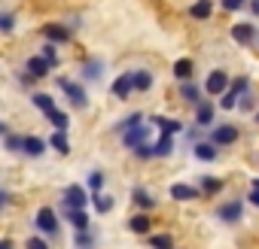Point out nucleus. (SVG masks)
Returning <instances> with one entry per match:
<instances>
[{
  "label": "nucleus",
  "instance_id": "17",
  "mask_svg": "<svg viewBox=\"0 0 259 249\" xmlns=\"http://www.w3.org/2000/svg\"><path fill=\"white\" fill-rule=\"evenodd\" d=\"M177 97H180V103L195 106V103H198L201 97H207V94H204V88H201L198 79H186V82H177Z\"/></svg>",
  "mask_w": 259,
  "mask_h": 249
},
{
  "label": "nucleus",
  "instance_id": "9",
  "mask_svg": "<svg viewBox=\"0 0 259 249\" xmlns=\"http://www.w3.org/2000/svg\"><path fill=\"white\" fill-rule=\"evenodd\" d=\"M229 37H232L235 46L250 49V46L259 43V28H256V22H235V25L229 28Z\"/></svg>",
  "mask_w": 259,
  "mask_h": 249
},
{
  "label": "nucleus",
  "instance_id": "44",
  "mask_svg": "<svg viewBox=\"0 0 259 249\" xmlns=\"http://www.w3.org/2000/svg\"><path fill=\"white\" fill-rule=\"evenodd\" d=\"M16 82H19L22 88H31V91H34V85H37V79H34L31 73H25V70H19V73H16Z\"/></svg>",
  "mask_w": 259,
  "mask_h": 249
},
{
  "label": "nucleus",
  "instance_id": "19",
  "mask_svg": "<svg viewBox=\"0 0 259 249\" xmlns=\"http://www.w3.org/2000/svg\"><path fill=\"white\" fill-rule=\"evenodd\" d=\"M195 70H198V64H195V58H189V55H180V58L171 61V76H174L177 82L195 79Z\"/></svg>",
  "mask_w": 259,
  "mask_h": 249
},
{
  "label": "nucleus",
  "instance_id": "18",
  "mask_svg": "<svg viewBox=\"0 0 259 249\" xmlns=\"http://www.w3.org/2000/svg\"><path fill=\"white\" fill-rule=\"evenodd\" d=\"M189 152H192V158H195V161H201V164H213V161L220 158V152H223V149H217L207 137H201V140L189 143Z\"/></svg>",
  "mask_w": 259,
  "mask_h": 249
},
{
  "label": "nucleus",
  "instance_id": "26",
  "mask_svg": "<svg viewBox=\"0 0 259 249\" xmlns=\"http://www.w3.org/2000/svg\"><path fill=\"white\" fill-rule=\"evenodd\" d=\"M28 100H31V106L37 109V112H49V109H55L58 106V100H55V94L52 91H43V88H34L31 94H28Z\"/></svg>",
  "mask_w": 259,
  "mask_h": 249
},
{
  "label": "nucleus",
  "instance_id": "1",
  "mask_svg": "<svg viewBox=\"0 0 259 249\" xmlns=\"http://www.w3.org/2000/svg\"><path fill=\"white\" fill-rule=\"evenodd\" d=\"M55 88L64 94V100L73 112H85L92 106V94L85 91V82H79L73 76H55Z\"/></svg>",
  "mask_w": 259,
  "mask_h": 249
},
{
  "label": "nucleus",
  "instance_id": "29",
  "mask_svg": "<svg viewBox=\"0 0 259 249\" xmlns=\"http://www.w3.org/2000/svg\"><path fill=\"white\" fill-rule=\"evenodd\" d=\"M144 243H147L150 249H174V246H177V237H174L171 231H150V234L144 237Z\"/></svg>",
  "mask_w": 259,
  "mask_h": 249
},
{
  "label": "nucleus",
  "instance_id": "40",
  "mask_svg": "<svg viewBox=\"0 0 259 249\" xmlns=\"http://www.w3.org/2000/svg\"><path fill=\"white\" fill-rule=\"evenodd\" d=\"M132 155H135L138 161H153V158H156V155H153V140H147V143L135 146V149H132Z\"/></svg>",
  "mask_w": 259,
  "mask_h": 249
},
{
  "label": "nucleus",
  "instance_id": "14",
  "mask_svg": "<svg viewBox=\"0 0 259 249\" xmlns=\"http://www.w3.org/2000/svg\"><path fill=\"white\" fill-rule=\"evenodd\" d=\"M46 152H49L46 137H40V134H22V158L37 161V158H43Z\"/></svg>",
  "mask_w": 259,
  "mask_h": 249
},
{
  "label": "nucleus",
  "instance_id": "25",
  "mask_svg": "<svg viewBox=\"0 0 259 249\" xmlns=\"http://www.w3.org/2000/svg\"><path fill=\"white\" fill-rule=\"evenodd\" d=\"M186 13H189L192 22H210L213 13H217V4H213V0H192Z\"/></svg>",
  "mask_w": 259,
  "mask_h": 249
},
{
  "label": "nucleus",
  "instance_id": "45",
  "mask_svg": "<svg viewBox=\"0 0 259 249\" xmlns=\"http://www.w3.org/2000/svg\"><path fill=\"white\" fill-rule=\"evenodd\" d=\"M247 204L259 210V189H250V192H247Z\"/></svg>",
  "mask_w": 259,
  "mask_h": 249
},
{
  "label": "nucleus",
  "instance_id": "41",
  "mask_svg": "<svg viewBox=\"0 0 259 249\" xmlns=\"http://www.w3.org/2000/svg\"><path fill=\"white\" fill-rule=\"evenodd\" d=\"M25 249H52V240H46L43 234H31L25 237Z\"/></svg>",
  "mask_w": 259,
  "mask_h": 249
},
{
  "label": "nucleus",
  "instance_id": "8",
  "mask_svg": "<svg viewBox=\"0 0 259 249\" xmlns=\"http://www.w3.org/2000/svg\"><path fill=\"white\" fill-rule=\"evenodd\" d=\"M217 112H220L217 100H213V97H201V100L192 106V125H195V128H201V131H207L210 125L217 121Z\"/></svg>",
  "mask_w": 259,
  "mask_h": 249
},
{
  "label": "nucleus",
  "instance_id": "22",
  "mask_svg": "<svg viewBox=\"0 0 259 249\" xmlns=\"http://www.w3.org/2000/svg\"><path fill=\"white\" fill-rule=\"evenodd\" d=\"M150 125H153V128H159V134H174V137L186 131V125L180 118H171V115H162V112L150 115Z\"/></svg>",
  "mask_w": 259,
  "mask_h": 249
},
{
  "label": "nucleus",
  "instance_id": "2",
  "mask_svg": "<svg viewBox=\"0 0 259 249\" xmlns=\"http://www.w3.org/2000/svg\"><path fill=\"white\" fill-rule=\"evenodd\" d=\"M204 137H207L217 149H232V146L241 140V128H238L235 121H213Z\"/></svg>",
  "mask_w": 259,
  "mask_h": 249
},
{
  "label": "nucleus",
  "instance_id": "7",
  "mask_svg": "<svg viewBox=\"0 0 259 249\" xmlns=\"http://www.w3.org/2000/svg\"><path fill=\"white\" fill-rule=\"evenodd\" d=\"M89 204H92V195L85 185L70 182L61 189V210H89Z\"/></svg>",
  "mask_w": 259,
  "mask_h": 249
},
{
  "label": "nucleus",
  "instance_id": "20",
  "mask_svg": "<svg viewBox=\"0 0 259 249\" xmlns=\"http://www.w3.org/2000/svg\"><path fill=\"white\" fill-rule=\"evenodd\" d=\"M132 85H135V94H150L156 85V73L150 67H132Z\"/></svg>",
  "mask_w": 259,
  "mask_h": 249
},
{
  "label": "nucleus",
  "instance_id": "43",
  "mask_svg": "<svg viewBox=\"0 0 259 249\" xmlns=\"http://www.w3.org/2000/svg\"><path fill=\"white\" fill-rule=\"evenodd\" d=\"M238 109L241 112H256V94L253 91H244L241 100H238Z\"/></svg>",
  "mask_w": 259,
  "mask_h": 249
},
{
  "label": "nucleus",
  "instance_id": "50",
  "mask_svg": "<svg viewBox=\"0 0 259 249\" xmlns=\"http://www.w3.org/2000/svg\"><path fill=\"white\" fill-rule=\"evenodd\" d=\"M174 249H177V246H174Z\"/></svg>",
  "mask_w": 259,
  "mask_h": 249
},
{
  "label": "nucleus",
  "instance_id": "24",
  "mask_svg": "<svg viewBox=\"0 0 259 249\" xmlns=\"http://www.w3.org/2000/svg\"><path fill=\"white\" fill-rule=\"evenodd\" d=\"M46 143H49V149L55 152V155H70L73 152V143H70V131H49V137H46Z\"/></svg>",
  "mask_w": 259,
  "mask_h": 249
},
{
  "label": "nucleus",
  "instance_id": "34",
  "mask_svg": "<svg viewBox=\"0 0 259 249\" xmlns=\"http://www.w3.org/2000/svg\"><path fill=\"white\" fill-rule=\"evenodd\" d=\"M92 207H95L98 216H110L116 210V198L107 195V192H98V195H92Z\"/></svg>",
  "mask_w": 259,
  "mask_h": 249
},
{
  "label": "nucleus",
  "instance_id": "42",
  "mask_svg": "<svg viewBox=\"0 0 259 249\" xmlns=\"http://www.w3.org/2000/svg\"><path fill=\"white\" fill-rule=\"evenodd\" d=\"M247 4H250V0H220V10L229 13V16H235V13L247 10Z\"/></svg>",
  "mask_w": 259,
  "mask_h": 249
},
{
  "label": "nucleus",
  "instance_id": "23",
  "mask_svg": "<svg viewBox=\"0 0 259 249\" xmlns=\"http://www.w3.org/2000/svg\"><path fill=\"white\" fill-rule=\"evenodd\" d=\"M125 228L132 231L135 237H147V234L153 231V216H150V213H144V210H135V216H128Z\"/></svg>",
  "mask_w": 259,
  "mask_h": 249
},
{
  "label": "nucleus",
  "instance_id": "15",
  "mask_svg": "<svg viewBox=\"0 0 259 249\" xmlns=\"http://www.w3.org/2000/svg\"><path fill=\"white\" fill-rule=\"evenodd\" d=\"M132 204H135V210H144V213H153L156 207H159V201H156V195H153V189H147V185H132Z\"/></svg>",
  "mask_w": 259,
  "mask_h": 249
},
{
  "label": "nucleus",
  "instance_id": "33",
  "mask_svg": "<svg viewBox=\"0 0 259 249\" xmlns=\"http://www.w3.org/2000/svg\"><path fill=\"white\" fill-rule=\"evenodd\" d=\"M85 189L89 195H98V192H107V173L101 167H92L89 176H85Z\"/></svg>",
  "mask_w": 259,
  "mask_h": 249
},
{
  "label": "nucleus",
  "instance_id": "10",
  "mask_svg": "<svg viewBox=\"0 0 259 249\" xmlns=\"http://www.w3.org/2000/svg\"><path fill=\"white\" fill-rule=\"evenodd\" d=\"M229 82H232V73L226 70V67H213L210 73H207V79L201 82V88H204V94L207 97H220V94H226V88H229Z\"/></svg>",
  "mask_w": 259,
  "mask_h": 249
},
{
  "label": "nucleus",
  "instance_id": "37",
  "mask_svg": "<svg viewBox=\"0 0 259 249\" xmlns=\"http://www.w3.org/2000/svg\"><path fill=\"white\" fill-rule=\"evenodd\" d=\"M0 146H4V152H10V155H22V134H4L0 137Z\"/></svg>",
  "mask_w": 259,
  "mask_h": 249
},
{
  "label": "nucleus",
  "instance_id": "46",
  "mask_svg": "<svg viewBox=\"0 0 259 249\" xmlns=\"http://www.w3.org/2000/svg\"><path fill=\"white\" fill-rule=\"evenodd\" d=\"M0 249H16V240L7 234V237H0Z\"/></svg>",
  "mask_w": 259,
  "mask_h": 249
},
{
  "label": "nucleus",
  "instance_id": "35",
  "mask_svg": "<svg viewBox=\"0 0 259 249\" xmlns=\"http://www.w3.org/2000/svg\"><path fill=\"white\" fill-rule=\"evenodd\" d=\"M19 31V16L13 10H0V37H13Z\"/></svg>",
  "mask_w": 259,
  "mask_h": 249
},
{
  "label": "nucleus",
  "instance_id": "4",
  "mask_svg": "<svg viewBox=\"0 0 259 249\" xmlns=\"http://www.w3.org/2000/svg\"><path fill=\"white\" fill-rule=\"evenodd\" d=\"M104 76H107V61H104V58L89 55V58L79 61V70H76V79H79V82L98 85V82H104Z\"/></svg>",
  "mask_w": 259,
  "mask_h": 249
},
{
  "label": "nucleus",
  "instance_id": "12",
  "mask_svg": "<svg viewBox=\"0 0 259 249\" xmlns=\"http://www.w3.org/2000/svg\"><path fill=\"white\" fill-rule=\"evenodd\" d=\"M168 198H171L174 204H195V201H201L204 195L198 192L195 182H171V185H168Z\"/></svg>",
  "mask_w": 259,
  "mask_h": 249
},
{
  "label": "nucleus",
  "instance_id": "32",
  "mask_svg": "<svg viewBox=\"0 0 259 249\" xmlns=\"http://www.w3.org/2000/svg\"><path fill=\"white\" fill-rule=\"evenodd\" d=\"M147 118V112H141V109H132V112H125L116 125H113V134H122V131H128V128H135V125H141Z\"/></svg>",
  "mask_w": 259,
  "mask_h": 249
},
{
  "label": "nucleus",
  "instance_id": "49",
  "mask_svg": "<svg viewBox=\"0 0 259 249\" xmlns=\"http://www.w3.org/2000/svg\"><path fill=\"white\" fill-rule=\"evenodd\" d=\"M256 125H259V109H256Z\"/></svg>",
  "mask_w": 259,
  "mask_h": 249
},
{
  "label": "nucleus",
  "instance_id": "47",
  "mask_svg": "<svg viewBox=\"0 0 259 249\" xmlns=\"http://www.w3.org/2000/svg\"><path fill=\"white\" fill-rule=\"evenodd\" d=\"M7 131H10V128H7V121H4V118H0V137H4Z\"/></svg>",
  "mask_w": 259,
  "mask_h": 249
},
{
  "label": "nucleus",
  "instance_id": "5",
  "mask_svg": "<svg viewBox=\"0 0 259 249\" xmlns=\"http://www.w3.org/2000/svg\"><path fill=\"white\" fill-rule=\"evenodd\" d=\"M213 219L220 225H238L244 219V198H223L213 207Z\"/></svg>",
  "mask_w": 259,
  "mask_h": 249
},
{
  "label": "nucleus",
  "instance_id": "6",
  "mask_svg": "<svg viewBox=\"0 0 259 249\" xmlns=\"http://www.w3.org/2000/svg\"><path fill=\"white\" fill-rule=\"evenodd\" d=\"M40 37L46 43H55V46H70L73 37H76V31L67 22H43L40 25Z\"/></svg>",
  "mask_w": 259,
  "mask_h": 249
},
{
  "label": "nucleus",
  "instance_id": "13",
  "mask_svg": "<svg viewBox=\"0 0 259 249\" xmlns=\"http://www.w3.org/2000/svg\"><path fill=\"white\" fill-rule=\"evenodd\" d=\"M110 97L113 100H132L135 97V85H132V67H128V70H122L113 82H110Z\"/></svg>",
  "mask_w": 259,
  "mask_h": 249
},
{
  "label": "nucleus",
  "instance_id": "3",
  "mask_svg": "<svg viewBox=\"0 0 259 249\" xmlns=\"http://www.w3.org/2000/svg\"><path fill=\"white\" fill-rule=\"evenodd\" d=\"M34 228H37V234H43L46 240H58V234H61V216L55 213V207L43 204V207L34 213Z\"/></svg>",
  "mask_w": 259,
  "mask_h": 249
},
{
  "label": "nucleus",
  "instance_id": "36",
  "mask_svg": "<svg viewBox=\"0 0 259 249\" xmlns=\"http://www.w3.org/2000/svg\"><path fill=\"white\" fill-rule=\"evenodd\" d=\"M58 49H61V46L46 43V40H43V43H40V49H37V52L49 61V67H52V70H58V67H61V52H58Z\"/></svg>",
  "mask_w": 259,
  "mask_h": 249
},
{
  "label": "nucleus",
  "instance_id": "16",
  "mask_svg": "<svg viewBox=\"0 0 259 249\" xmlns=\"http://www.w3.org/2000/svg\"><path fill=\"white\" fill-rule=\"evenodd\" d=\"M22 70H25V73H31L37 82H43V79H49V76H52V67H49V61H46L40 52L28 55V58H25V64H22Z\"/></svg>",
  "mask_w": 259,
  "mask_h": 249
},
{
  "label": "nucleus",
  "instance_id": "31",
  "mask_svg": "<svg viewBox=\"0 0 259 249\" xmlns=\"http://www.w3.org/2000/svg\"><path fill=\"white\" fill-rule=\"evenodd\" d=\"M43 118L52 125L55 131H70V128H73V118H70V112H67V109H58V106H55V109H49Z\"/></svg>",
  "mask_w": 259,
  "mask_h": 249
},
{
  "label": "nucleus",
  "instance_id": "21",
  "mask_svg": "<svg viewBox=\"0 0 259 249\" xmlns=\"http://www.w3.org/2000/svg\"><path fill=\"white\" fill-rule=\"evenodd\" d=\"M195 185L204 198H217L220 192H226V179L223 176H213V173H198L195 176Z\"/></svg>",
  "mask_w": 259,
  "mask_h": 249
},
{
  "label": "nucleus",
  "instance_id": "30",
  "mask_svg": "<svg viewBox=\"0 0 259 249\" xmlns=\"http://www.w3.org/2000/svg\"><path fill=\"white\" fill-rule=\"evenodd\" d=\"M101 234L95 231V228H85V231H73V237H70V243H73V249H98V240Z\"/></svg>",
  "mask_w": 259,
  "mask_h": 249
},
{
  "label": "nucleus",
  "instance_id": "11",
  "mask_svg": "<svg viewBox=\"0 0 259 249\" xmlns=\"http://www.w3.org/2000/svg\"><path fill=\"white\" fill-rule=\"evenodd\" d=\"M150 131H153V125H150V121H141V125H135V128H128V131L119 134V146L132 152L135 146H141V143L150 140Z\"/></svg>",
  "mask_w": 259,
  "mask_h": 249
},
{
  "label": "nucleus",
  "instance_id": "48",
  "mask_svg": "<svg viewBox=\"0 0 259 249\" xmlns=\"http://www.w3.org/2000/svg\"><path fill=\"white\" fill-rule=\"evenodd\" d=\"M250 189H259V176H253V179H250Z\"/></svg>",
  "mask_w": 259,
  "mask_h": 249
},
{
  "label": "nucleus",
  "instance_id": "39",
  "mask_svg": "<svg viewBox=\"0 0 259 249\" xmlns=\"http://www.w3.org/2000/svg\"><path fill=\"white\" fill-rule=\"evenodd\" d=\"M13 204H16V192L10 185H0V216H4Z\"/></svg>",
  "mask_w": 259,
  "mask_h": 249
},
{
  "label": "nucleus",
  "instance_id": "27",
  "mask_svg": "<svg viewBox=\"0 0 259 249\" xmlns=\"http://www.w3.org/2000/svg\"><path fill=\"white\" fill-rule=\"evenodd\" d=\"M174 152H177V137H174V134H159V137L153 140V155H156L159 161L171 158Z\"/></svg>",
  "mask_w": 259,
  "mask_h": 249
},
{
  "label": "nucleus",
  "instance_id": "38",
  "mask_svg": "<svg viewBox=\"0 0 259 249\" xmlns=\"http://www.w3.org/2000/svg\"><path fill=\"white\" fill-rule=\"evenodd\" d=\"M229 94H235L238 100H241V94L244 91H250V76H232V82H229V88H226Z\"/></svg>",
  "mask_w": 259,
  "mask_h": 249
},
{
  "label": "nucleus",
  "instance_id": "28",
  "mask_svg": "<svg viewBox=\"0 0 259 249\" xmlns=\"http://www.w3.org/2000/svg\"><path fill=\"white\" fill-rule=\"evenodd\" d=\"M64 216V222L70 225V231H85V228H92V216H89V210H61Z\"/></svg>",
  "mask_w": 259,
  "mask_h": 249
}]
</instances>
